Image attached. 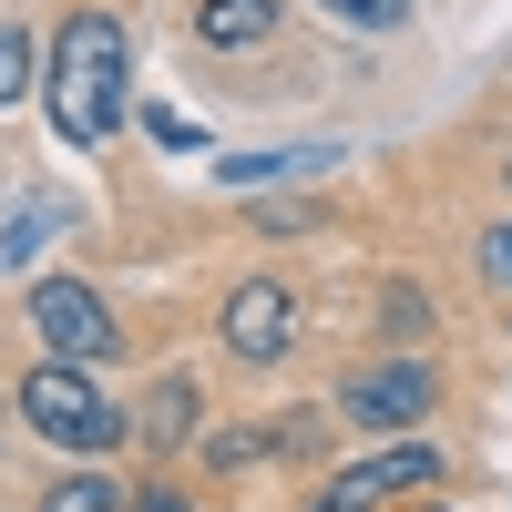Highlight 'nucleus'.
Wrapping results in <instances>:
<instances>
[{"label":"nucleus","instance_id":"obj_13","mask_svg":"<svg viewBox=\"0 0 512 512\" xmlns=\"http://www.w3.org/2000/svg\"><path fill=\"white\" fill-rule=\"evenodd\" d=\"M21 93H31V31L0 21V103H21Z\"/></svg>","mask_w":512,"mask_h":512},{"label":"nucleus","instance_id":"obj_16","mask_svg":"<svg viewBox=\"0 0 512 512\" xmlns=\"http://www.w3.org/2000/svg\"><path fill=\"white\" fill-rule=\"evenodd\" d=\"M134 123H144V134H154V144H175V154H205V134H195V123H185V113H164V103H144Z\"/></svg>","mask_w":512,"mask_h":512},{"label":"nucleus","instance_id":"obj_12","mask_svg":"<svg viewBox=\"0 0 512 512\" xmlns=\"http://www.w3.org/2000/svg\"><path fill=\"white\" fill-rule=\"evenodd\" d=\"M328 21H349V31H400L410 21V0H318Z\"/></svg>","mask_w":512,"mask_h":512},{"label":"nucleus","instance_id":"obj_18","mask_svg":"<svg viewBox=\"0 0 512 512\" xmlns=\"http://www.w3.org/2000/svg\"><path fill=\"white\" fill-rule=\"evenodd\" d=\"M134 512H195V502H185L175 482H144V492H134Z\"/></svg>","mask_w":512,"mask_h":512},{"label":"nucleus","instance_id":"obj_6","mask_svg":"<svg viewBox=\"0 0 512 512\" xmlns=\"http://www.w3.org/2000/svg\"><path fill=\"white\" fill-rule=\"evenodd\" d=\"M420 482H441V451H420V441H390V451H369L349 461V472H328L297 512H379L390 492H420Z\"/></svg>","mask_w":512,"mask_h":512},{"label":"nucleus","instance_id":"obj_1","mask_svg":"<svg viewBox=\"0 0 512 512\" xmlns=\"http://www.w3.org/2000/svg\"><path fill=\"white\" fill-rule=\"evenodd\" d=\"M123 72H134V31H123L113 11H72L52 31V72H41V103H52V134L72 154L113 144L123 123Z\"/></svg>","mask_w":512,"mask_h":512},{"label":"nucleus","instance_id":"obj_15","mask_svg":"<svg viewBox=\"0 0 512 512\" xmlns=\"http://www.w3.org/2000/svg\"><path fill=\"white\" fill-rule=\"evenodd\" d=\"M482 277H492V297L512 308V216H502V226H482Z\"/></svg>","mask_w":512,"mask_h":512},{"label":"nucleus","instance_id":"obj_9","mask_svg":"<svg viewBox=\"0 0 512 512\" xmlns=\"http://www.w3.org/2000/svg\"><path fill=\"white\" fill-rule=\"evenodd\" d=\"M41 512H123V482L113 472H62L52 492H41Z\"/></svg>","mask_w":512,"mask_h":512},{"label":"nucleus","instance_id":"obj_20","mask_svg":"<svg viewBox=\"0 0 512 512\" xmlns=\"http://www.w3.org/2000/svg\"><path fill=\"white\" fill-rule=\"evenodd\" d=\"M502 175H512V164H502Z\"/></svg>","mask_w":512,"mask_h":512},{"label":"nucleus","instance_id":"obj_7","mask_svg":"<svg viewBox=\"0 0 512 512\" xmlns=\"http://www.w3.org/2000/svg\"><path fill=\"white\" fill-rule=\"evenodd\" d=\"M123 431H134L144 451L195 441V379H185V369H175V379H154V390H144V410H123Z\"/></svg>","mask_w":512,"mask_h":512},{"label":"nucleus","instance_id":"obj_14","mask_svg":"<svg viewBox=\"0 0 512 512\" xmlns=\"http://www.w3.org/2000/svg\"><path fill=\"white\" fill-rule=\"evenodd\" d=\"M256 451H277V431H205V461H216V472H246Z\"/></svg>","mask_w":512,"mask_h":512},{"label":"nucleus","instance_id":"obj_17","mask_svg":"<svg viewBox=\"0 0 512 512\" xmlns=\"http://www.w3.org/2000/svg\"><path fill=\"white\" fill-rule=\"evenodd\" d=\"M41 236H52V216H41V205H21V216H11V236H0V256H11V267H31V256H41Z\"/></svg>","mask_w":512,"mask_h":512},{"label":"nucleus","instance_id":"obj_4","mask_svg":"<svg viewBox=\"0 0 512 512\" xmlns=\"http://www.w3.org/2000/svg\"><path fill=\"white\" fill-rule=\"evenodd\" d=\"M431 400H441L431 359H379V369H359L349 390H338V420H349V431L400 441V431H420V420H431Z\"/></svg>","mask_w":512,"mask_h":512},{"label":"nucleus","instance_id":"obj_11","mask_svg":"<svg viewBox=\"0 0 512 512\" xmlns=\"http://www.w3.org/2000/svg\"><path fill=\"white\" fill-rule=\"evenodd\" d=\"M379 328H390V338H420V328H431V297H420L410 277H390V287H379Z\"/></svg>","mask_w":512,"mask_h":512},{"label":"nucleus","instance_id":"obj_19","mask_svg":"<svg viewBox=\"0 0 512 512\" xmlns=\"http://www.w3.org/2000/svg\"><path fill=\"white\" fill-rule=\"evenodd\" d=\"M420 512H441V502H420Z\"/></svg>","mask_w":512,"mask_h":512},{"label":"nucleus","instance_id":"obj_5","mask_svg":"<svg viewBox=\"0 0 512 512\" xmlns=\"http://www.w3.org/2000/svg\"><path fill=\"white\" fill-rule=\"evenodd\" d=\"M216 328H226V349H236L246 369H277V359L297 349V287H287V277H236Z\"/></svg>","mask_w":512,"mask_h":512},{"label":"nucleus","instance_id":"obj_8","mask_svg":"<svg viewBox=\"0 0 512 512\" xmlns=\"http://www.w3.org/2000/svg\"><path fill=\"white\" fill-rule=\"evenodd\" d=\"M277 31V0H195V41L205 52H246Z\"/></svg>","mask_w":512,"mask_h":512},{"label":"nucleus","instance_id":"obj_10","mask_svg":"<svg viewBox=\"0 0 512 512\" xmlns=\"http://www.w3.org/2000/svg\"><path fill=\"white\" fill-rule=\"evenodd\" d=\"M328 154H216V185H277V175H318Z\"/></svg>","mask_w":512,"mask_h":512},{"label":"nucleus","instance_id":"obj_3","mask_svg":"<svg viewBox=\"0 0 512 512\" xmlns=\"http://www.w3.org/2000/svg\"><path fill=\"white\" fill-rule=\"evenodd\" d=\"M21 318H31V338H41V359H113L123 349V328H113V308H103V287H82V277H31V297H21Z\"/></svg>","mask_w":512,"mask_h":512},{"label":"nucleus","instance_id":"obj_2","mask_svg":"<svg viewBox=\"0 0 512 512\" xmlns=\"http://www.w3.org/2000/svg\"><path fill=\"white\" fill-rule=\"evenodd\" d=\"M11 400H21V420H31L52 451H82V461H93V451H113V441H123V400H113L82 359H41Z\"/></svg>","mask_w":512,"mask_h":512}]
</instances>
